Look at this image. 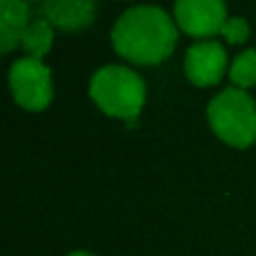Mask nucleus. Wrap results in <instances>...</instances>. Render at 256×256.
Masks as SVG:
<instances>
[{
    "instance_id": "4",
    "label": "nucleus",
    "mask_w": 256,
    "mask_h": 256,
    "mask_svg": "<svg viewBox=\"0 0 256 256\" xmlns=\"http://www.w3.org/2000/svg\"><path fill=\"white\" fill-rule=\"evenodd\" d=\"M9 88H12L14 102L30 112L45 110L54 97L52 72L43 61L32 56H22L12 63Z\"/></svg>"
},
{
    "instance_id": "2",
    "label": "nucleus",
    "mask_w": 256,
    "mask_h": 256,
    "mask_svg": "<svg viewBox=\"0 0 256 256\" xmlns=\"http://www.w3.org/2000/svg\"><path fill=\"white\" fill-rule=\"evenodd\" d=\"M90 97L106 115L135 122L146 102V86L130 68L104 66L90 79Z\"/></svg>"
},
{
    "instance_id": "11",
    "label": "nucleus",
    "mask_w": 256,
    "mask_h": 256,
    "mask_svg": "<svg viewBox=\"0 0 256 256\" xmlns=\"http://www.w3.org/2000/svg\"><path fill=\"white\" fill-rule=\"evenodd\" d=\"M220 34L230 40L232 45H243L245 40L250 38V25L245 18L240 16H234V18H227L225 25H222Z\"/></svg>"
},
{
    "instance_id": "3",
    "label": "nucleus",
    "mask_w": 256,
    "mask_h": 256,
    "mask_svg": "<svg viewBox=\"0 0 256 256\" xmlns=\"http://www.w3.org/2000/svg\"><path fill=\"white\" fill-rule=\"evenodd\" d=\"M207 120L218 140L234 148L256 142V102L240 88H225L209 102Z\"/></svg>"
},
{
    "instance_id": "12",
    "label": "nucleus",
    "mask_w": 256,
    "mask_h": 256,
    "mask_svg": "<svg viewBox=\"0 0 256 256\" xmlns=\"http://www.w3.org/2000/svg\"><path fill=\"white\" fill-rule=\"evenodd\" d=\"M68 256H94V254H90V252H84V250H76V252H70Z\"/></svg>"
},
{
    "instance_id": "8",
    "label": "nucleus",
    "mask_w": 256,
    "mask_h": 256,
    "mask_svg": "<svg viewBox=\"0 0 256 256\" xmlns=\"http://www.w3.org/2000/svg\"><path fill=\"white\" fill-rule=\"evenodd\" d=\"M32 25V9L27 0H0V50L9 54L22 40Z\"/></svg>"
},
{
    "instance_id": "1",
    "label": "nucleus",
    "mask_w": 256,
    "mask_h": 256,
    "mask_svg": "<svg viewBox=\"0 0 256 256\" xmlns=\"http://www.w3.org/2000/svg\"><path fill=\"white\" fill-rule=\"evenodd\" d=\"M110 38L122 58L135 66H158L176 50L178 25L164 9L142 4L117 18Z\"/></svg>"
},
{
    "instance_id": "13",
    "label": "nucleus",
    "mask_w": 256,
    "mask_h": 256,
    "mask_svg": "<svg viewBox=\"0 0 256 256\" xmlns=\"http://www.w3.org/2000/svg\"><path fill=\"white\" fill-rule=\"evenodd\" d=\"M27 2H38V0H27ZM43 2H45V0H43Z\"/></svg>"
},
{
    "instance_id": "10",
    "label": "nucleus",
    "mask_w": 256,
    "mask_h": 256,
    "mask_svg": "<svg viewBox=\"0 0 256 256\" xmlns=\"http://www.w3.org/2000/svg\"><path fill=\"white\" fill-rule=\"evenodd\" d=\"M230 79L234 88L248 90L256 86V50H243L230 66Z\"/></svg>"
},
{
    "instance_id": "7",
    "label": "nucleus",
    "mask_w": 256,
    "mask_h": 256,
    "mask_svg": "<svg viewBox=\"0 0 256 256\" xmlns=\"http://www.w3.org/2000/svg\"><path fill=\"white\" fill-rule=\"evenodd\" d=\"M40 18L58 32H81L97 18L94 0H45L38 9Z\"/></svg>"
},
{
    "instance_id": "5",
    "label": "nucleus",
    "mask_w": 256,
    "mask_h": 256,
    "mask_svg": "<svg viewBox=\"0 0 256 256\" xmlns=\"http://www.w3.org/2000/svg\"><path fill=\"white\" fill-rule=\"evenodd\" d=\"M176 25L196 38L220 34L227 20L225 0H176L173 4Z\"/></svg>"
},
{
    "instance_id": "9",
    "label": "nucleus",
    "mask_w": 256,
    "mask_h": 256,
    "mask_svg": "<svg viewBox=\"0 0 256 256\" xmlns=\"http://www.w3.org/2000/svg\"><path fill=\"white\" fill-rule=\"evenodd\" d=\"M52 43H54V27L50 25L45 18L38 16L36 20H32V25L25 30L22 40H20V48L25 50L27 56L38 58L40 61V58L50 52Z\"/></svg>"
},
{
    "instance_id": "6",
    "label": "nucleus",
    "mask_w": 256,
    "mask_h": 256,
    "mask_svg": "<svg viewBox=\"0 0 256 256\" xmlns=\"http://www.w3.org/2000/svg\"><path fill=\"white\" fill-rule=\"evenodd\" d=\"M227 68V52L216 40H202L186 50L184 56V74L198 88L220 84Z\"/></svg>"
}]
</instances>
